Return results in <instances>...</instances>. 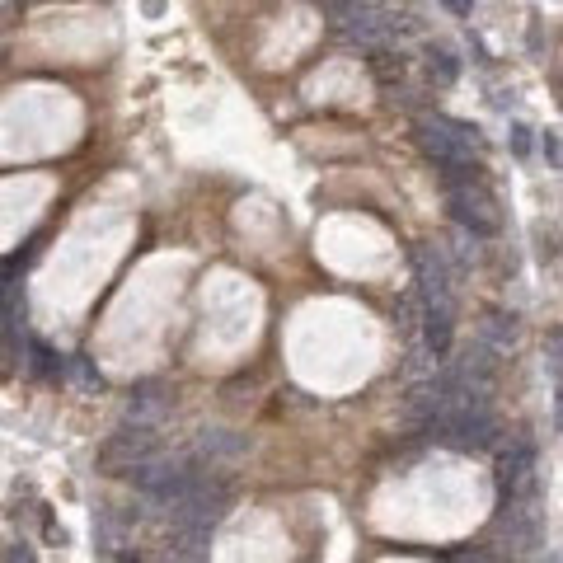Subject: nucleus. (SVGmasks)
Returning a JSON list of instances; mask_svg holds the SVG:
<instances>
[{
	"label": "nucleus",
	"instance_id": "1",
	"mask_svg": "<svg viewBox=\"0 0 563 563\" xmlns=\"http://www.w3.org/2000/svg\"><path fill=\"white\" fill-rule=\"evenodd\" d=\"M230 503H235V488H230V479H221V474H212V470H202L198 479L188 484V493H183V498H174L165 512H169V521H174L179 531L207 535L216 521L230 512Z\"/></svg>",
	"mask_w": 563,
	"mask_h": 563
},
{
	"label": "nucleus",
	"instance_id": "2",
	"mask_svg": "<svg viewBox=\"0 0 563 563\" xmlns=\"http://www.w3.org/2000/svg\"><path fill=\"white\" fill-rule=\"evenodd\" d=\"M418 146L423 155H432L437 165H446V174L456 179V174H474V155H479V137H474V127L465 122H451V118H423L418 122Z\"/></svg>",
	"mask_w": 563,
	"mask_h": 563
},
{
	"label": "nucleus",
	"instance_id": "3",
	"mask_svg": "<svg viewBox=\"0 0 563 563\" xmlns=\"http://www.w3.org/2000/svg\"><path fill=\"white\" fill-rule=\"evenodd\" d=\"M151 456H160V432L146 427V423H127V427H118L104 446H99L94 465H99V474H132Z\"/></svg>",
	"mask_w": 563,
	"mask_h": 563
},
{
	"label": "nucleus",
	"instance_id": "4",
	"mask_svg": "<svg viewBox=\"0 0 563 563\" xmlns=\"http://www.w3.org/2000/svg\"><path fill=\"white\" fill-rule=\"evenodd\" d=\"M446 202H451V216L470 235H493L498 230V207H493V193L474 174H460V179L446 183Z\"/></svg>",
	"mask_w": 563,
	"mask_h": 563
},
{
	"label": "nucleus",
	"instance_id": "5",
	"mask_svg": "<svg viewBox=\"0 0 563 563\" xmlns=\"http://www.w3.org/2000/svg\"><path fill=\"white\" fill-rule=\"evenodd\" d=\"M427 432H437V437H442L446 446H456V451H484V446L498 442V423H493V413H488V409L442 413V418L427 427Z\"/></svg>",
	"mask_w": 563,
	"mask_h": 563
},
{
	"label": "nucleus",
	"instance_id": "6",
	"mask_svg": "<svg viewBox=\"0 0 563 563\" xmlns=\"http://www.w3.org/2000/svg\"><path fill=\"white\" fill-rule=\"evenodd\" d=\"M531 488H535V446L526 437H517L498 456V493H503V503H512V498L531 493Z\"/></svg>",
	"mask_w": 563,
	"mask_h": 563
},
{
	"label": "nucleus",
	"instance_id": "7",
	"mask_svg": "<svg viewBox=\"0 0 563 563\" xmlns=\"http://www.w3.org/2000/svg\"><path fill=\"white\" fill-rule=\"evenodd\" d=\"M413 277H418V301H423V310H456L451 305V282H446L442 254L418 249L413 254Z\"/></svg>",
	"mask_w": 563,
	"mask_h": 563
},
{
	"label": "nucleus",
	"instance_id": "8",
	"mask_svg": "<svg viewBox=\"0 0 563 563\" xmlns=\"http://www.w3.org/2000/svg\"><path fill=\"white\" fill-rule=\"evenodd\" d=\"M484 348H493V352H507L512 343H517V320L512 315H488L484 320V338H479Z\"/></svg>",
	"mask_w": 563,
	"mask_h": 563
},
{
	"label": "nucleus",
	"instance_id": "9",
	"mask_svg": "<svg viewBox=\"0 0 563 563\" xmlns=\"http://www.w3.org/2000/svg\"><path fill=\"white\" fill-rule=\"evenodd\" d=\"M198 451L207 456V465H212V460H230V456H240V451H244V437H230V432H207V437L198 442Z\"/></svg>",
	"mask_w": 563,
	"mask_h": 563
},
{
	"label": "nucleus",
	"instance_id": "10",
	"mask_svg": "<svg viewBox=\"0 0 563 563\" xmlns=\"http://www.w3.org/2000/svg\"><path fill=\"white\" fill-rule=\"evenodd\" d=\"M427 76L437 80V85H451V80H456V57H451L446 47H432V52H427Z\"/></svg>",
	"mask_w": 563,
	"mask_h": 563
},
{
	"label": "nucleus",
	"instance_id": "11",
	"mask_svg": "<svg viewBox=\"0 0 563 563\" xmlns=\"http://www.w3.org/2000/svg\"><path fill=\"white\" fill-rule=\"evenodd\" d=\"M545 357H549V371H554V381H563V329L545 338Z\"/></svg>",
	"mask_w": 563,
	"mask_h": 563
},
{
	"label": "nucleus",
	"instance_id": "12",
	"mask_svg": "<svg viewBox=\"0 0 563 563\" xmlns=\"http://www.w3.org/2000/svg\"><path fill=\"white\" fill-rule=\"evenodd\" d=\"M29 366L38 371V376H57V371H61V362L43 348V343H33V362H29Z\"/></svg>",
	"mask_w": 563,
	"mask_h": 563
},
{
	"label": "nucleus",
	"instance_id": "13",
	"mask_svg": "<svg viewBox=\"0 0 563 563\" xmlns=\"http://www.w3.org/2000/svg\"><path fill=\"white\" fill-rule=\"evenodd\" d=\"M0 563H33V549H29V545H10Z\"/></svg>",
	"mask_w": 563,
	"mask_h": 563
},
{
	"label": "nucleus",
	"instance_id": "14",
	"mask_svg": "<svg viewBox=\"0 0 563 563\" xmlns=\"http://www.w3.org/2000/svg\"><path fill=\"white\" fill-rule=\"evenodd\" d=\"M446 10H451V15H470L474 10V0H442Z\"/></svg>",
	"mask_w": 563,
	"mask_h": 563
},
{
	"label": "nucleus",
	"instance_id": "15",
	"mask_svg": "<svg viewBox=\"0 0 563 563\" xmlns=\"http://www.w3.org/2000/svg\"><path fill=\"white\" fill-rule=\"evenodd\" d=\"M526 132H531V127H517V155L531 151V137H526Z\"/></svg>",
	"mask_w": 563,
	"mask_h": 563
},
{
	"label": "nucleus",
	"instance_id": "16",
	"mask_svg": "<svg viewBox=\"0 0 563 563\" xmlns=\"http://www.w3.org/2000/svg\"><path fill=\"white\" fill-rule=\"evenodd\" d=\"M118 563H146V559H137V554H118Z\"/></svg>",
	"mask_w": 563,
	"mask_h": 563
},
{
	"label": "nucleus",
	"instance_id": "17",
	"mask_svg": "<svg viewBox=\"0 0 563 563\" xmlns=\"http://www.w3.org/2000/svg\"><path fill=\"white\" fill-rule=\"evenodd\" d=\"M5 273H10V268H5V263H0V296H5Z\"/></svg>",
	"mask_w": 563,
	"mask_h": 563
},
{
	"label": "nucleus",
	"instance_id": "18",
	"mask_svg": "<svg viewBox=\"0 0 563 563\" xmlns=\"http://www.w3.org/2000/svg\"><path fill=\"white\" fill-rule=\"evenodd\" d=\"M559 427H563V404H559Z\"/></svg>",
	"mask_w": 563,
	"mask_h": 563
},
{
	"label": "nucleus",
	"instance_id": "19",
	"mask_svg": "<svg viewBox=\"0 0 563 563\" xmlns=\"http://www.w3.org/2000/svg\"><path fill=\"white\" fill-rule=\"evenodd\" d=\"M559 563H563V559H559Z\"/></svg>",
	"mask_w": 563,
	"mask_h": 563
}]
</instances>
